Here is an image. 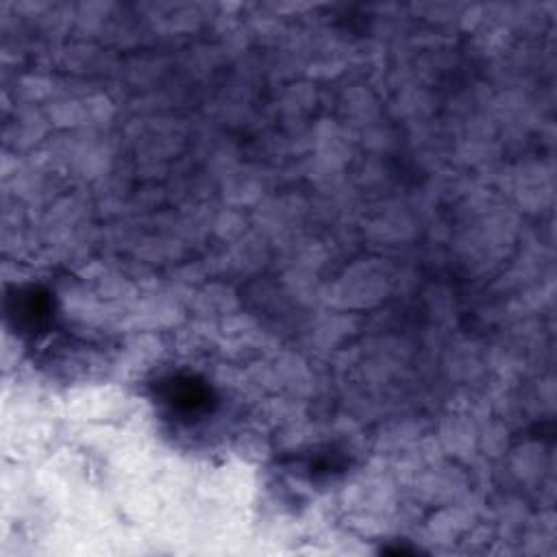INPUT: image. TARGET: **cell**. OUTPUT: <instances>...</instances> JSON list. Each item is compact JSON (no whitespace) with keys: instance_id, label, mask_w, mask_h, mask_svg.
<instances>
[{"instance_id":"cell-1","label":"cell","mask_w":557,"mask_h":557,"mask_svg":"<svg viewBox=\"0 0 557 557\" xmlns=\"http://www.w3.org/2000/svg\"><path fill=\"white\" fill-rule=\"evenodd\" d=\"M154 392L170 413L183 420H196L211 413L218 400L213 387L205 379L187 372L163 376Z\"/></svg>"},{"instance_id":"cell-2","label":"cell","mask_w":557,"mask_h":557,"mask_svg":"<svg viewBox=\"0 0 557 557\" xmlns=\"http://www.w3.org/2000/svg\"><path fill=\"white\" fill-rule=\"evenodd\" d=\"M7 318L20 335H41L54 322V296L41 285L17 287L7 296Z\"/></svg>"}]
</instances>
